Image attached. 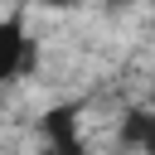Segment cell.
Instances as JSON below:
<instances>
[{
    "instance_id": "6da1fadb",
    "label": "cell",
    "mask_w": 155,
    "mask_h": 155,
    "mask_svg": "<svg viewBox=\"0 0 155 155\" xmlns=\"http://www.w3.org/2000/svg\"><path fill=\"white\" fill-rule=\"evenodd\" d=\"M39 68V39H29L24 10H5L0 15V87L29 78Z\"/></svg>"
},
{
    "instance_id": "7a4b0ae2",
    "label": "cell",
    "mask_w": 155,
    "mask_h": 155,
    "mask_svg": "<svg viewBox=\"0 0 155 155\" xmlns=\"http://www.w3.org/2000/svg\"><path fill=\"white\" fill-rule=\"evenodd\" d=\"M34 136H39V150H48V155H87L82 102H53L34 121Z\"/></svg>"
},
{
    "instance_id": "3957f363",
    "label": "cell",
    "mask_w": 155,
    "mask_h": 155,
    "mask_svg": "<svg viewBox=\"0 0 155 155\" xmlns=\"http://www.w3.org/2000/svg\"><path fill=\"white\" fill-rule=\"evenodd\" d=\"M116 145L121 150H136V155H155V111L145 102L126 107L121 121H116Z\"/></svg>"
}]
</instances>
